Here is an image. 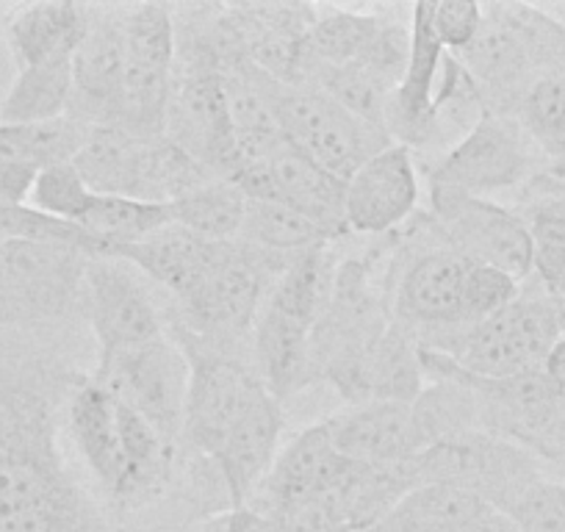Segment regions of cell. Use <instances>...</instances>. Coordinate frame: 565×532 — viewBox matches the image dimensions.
<instances>
[{
    "mask_svg": "<svg viewBox=\"0 0 565 532\" xmlns=\"http://www.w3.org/2000/svg\"><path fill=\"white\" fill-rule=\"evenodd\" d=\"M519 295H521V284L515 278H510L508 273H502V269H497V266L471 264L469 278H466V300H463L466 328H475V324L482 322V319L499 313Z\"/></svg>",
    "mask_w": 565,
    "mask_h": 532,
    "instance_id": "obj_32",
    "label": "cell"
},
{
    "mask_svg": "<svg viewBox=\"0 0 565 532\" xmlns=\"http://www.w3.org/2000/svg\"><path fill=\"white\" fill-rule=\"evenodd\" d=\"M515 117L546 159V167L565 161V75L537 81L521 97Z\"/></svg>",
    "mask_w": 565,
    "mask_h": 532,
    "instance_id": "obj_27",
    "label": "cell"
},
{
    "mask_svg": "<svg viewBox=\"0 0 565 532\" xmlns=\"http://www.w3.org/2000/svg\"><path fill=\"white\" fill-rule=\"evenodd\" d=\"M282 427H286L282 403L269 389H264L211 460V466L220 471L231 510L244 508L269 475L280 453Z\"/></svg>",
    "mask_w": 565,
    "mask_h": 532,
    "instance_id": "obj_20",
    "label": "cell"
},
{
    "mask_svg": "<svg viewBox=\"0 0 565 532\" xmlns=\"http://www.w3.org/2000/svg\"><path fill=\"white\" fill-rule=\"evenodd\" d=\"M122 7H86V29L73 56V100L67 114L89 128H111L122 95Z\"/></svg>",
    "mask_w": 565,
    "mask_h": 532,
    "instance_id": "obj_13",
    "label": "cell"
},
{
    "mask_svg": "<svg viewBox=\"0 0 565 532\" xmlns=\"http://www.w3.org/2000/svg\"><path fill=\"white\" fill-rule=\"evenodd\" d=\"M546 170V159L535 148L513 114L482 111L466 137L427 170L430 187L488 198L493 192L524 187L535 172Z\"/></svg>",
    "mask_w": 565,
    "mask_h": 532,
    "instance_id": "obj_8",
    "label": "cell"
},
{
    "mask_svg": "<svg viewBox=\"0 0 565 532\" xmlns=\"http://www.w3.org/2000/svg\"><path fill=\"white\" fill-rule=\"evenodd\" d=\"M172 203H141V200L97 194L81 227L97 242L100 255L134 244L161 227L172 225Z\"/></svg>",
    "mask_w": 565,
    "mask_h": 532,
    "instance_id": "obj_26",
    "label": "cell"
},
{
    "mask_svg": "<svg viewBox=\"0 0 565 532\" xmlns=\"http://www.w3.org/2000/svg\"><path fill=\"white\" fill-rule=\"evenodd\" d=\"M95 198L97 194L86 187V181L75 170V164H58L47 167V170H42L36 175L34 189H31L29 203L25 205L53 216V220L81 225L84 216L89 214Z\"/></svg>",
    "mask_w": 565,
    "mask_h": 532,
    "instance_id": "obj_29",
    "label": "cell"
},
{
    "mask_svg": "<svg viewBox=\"0 0 565 532\" xmlns=\"http://www.w3.org/2000/svg\"><path fill=\"white\" fill-rule=\"evenodd\" d=\"M416 466L418 486L444 482L477 493L491 508L504 510L524 488L543 477L541 460L513 441L471 430L424 449Z\"/></svg>",
    "mask_w": 565,
    "mask_h": 532,
    "instance_id": "obj_7",
    "label": "cell"
},
{
    "mask_svg": "<svg viewBox=\"0 0 565 532\" xmlns=\"http://www.w3.org/2000/svg\"><path fill=\"white\" fill-rule=\"evenodd\" d=\"M220 247L222 242H211V238L198 236V233L172 222V225L139 238V242L117 247L106 258L125 260V264L134 266L136 273L161 286L167 295L178 297L214 260Z\"/></svg>",
    "mask_w": 565,
    "mask_h": 532,
    "instance_id": "obj_22",
    "label": "cell"
},
{
    "mask_svg": "<svg viewBox=\"0 0 565 532\" xmlns=\"http://www.w3.org/2000/svg\"><path fill=\"white\" fill-rule=\"evenodd\" d=\"M328 422L330 438L344 458L369 466L407 464L427 449L413 403L372 400L350 405Z\"/></svg>",
    "mask_w": 565,
    "mask_h": 532,
    "instance_id": "obj_19",
    "label": "cell"
},
{
    "mask_svg": "<svg viewBox=\"0 0 565 532\" xmlns=\"http://www.w3.org/2000/svg\"><path fill=\"white\" fill-rule=\"evenodd\" d=\"M222 532H282V526L277 524L275 515L244 504V508H233L222 519Z\"/></svg>",
    "mask_w": 565,
    "mask_h": 532,
    "instance_id": "obj_35",
    "label": "cell"
},
{
    "mask_svg": "<svg viewBox=\"0 0 565 532\" xmlns=\"http://www.w3.org/2000/svg\"><path fill=\"white\" fill-rule=\"evenodd\" d=\"M244 214L247 194L231 178H209L172 203L175 225L211 242H236L242 236Z\"/></svg>",
    "mask_w": 565,
    "mask_h": 532,
    "instance_id": "obj_24",
    "label": "cell"
},
{
    "mask_svg": "<svg viewBox=\"0 0 565 532\" xmlns=\"http://www.w3.org/2000/svg\"><path fill=\"white\" fill-rule=\"evenodd\" d=\"M81 377L29 341H0V532H117L62 449Z\"/></svg>",
    "mask_w": 565,
    "mask_h": 532,
    "instance_id": "obj_1",
    "label": "cell"
},
{
    "mask_svg": "<svg viewBox=\"0 0 565 532\" xmlns=\"http://www.w3.org/2000/svg\"><path fill=\"white\" fill-rule=\"evenodd\" d=\"M546 172H552L554 178H559V181H565V161H557V164H548Z\"/></svg>",
    "mask_w": 565,
    "mask_h": 532,
    "instance_id": "obj_38",
    "label": "cell"
},
{
    "mask_svg": "<svg viewBox=\"0 0 565 532\" xmlns=\"http://www.w3.org/2000/svg\"><path fill=\"white\" fill-rule=\"evenodd\" d=\"M543 374H546L552 389L557 391V396L565 403V336L548 352L546 363H543Z\"/></svg>",
    "mask_w": 565,
    "mask_h": 532,
    "instance_id": "obj_36",
    "label": "cell"
},
{
    "mask_svg": "<svg viewBox=\"0 0 565 532\" xmlns=\"http://www.w3.org/2000/svg\"><path fill=\"white\" fill-rule=\"evenodd\" d=\"M355 466V460L344 458L335 449L328 422H319L280 447L269 475L247 504L258 510H277L282 504L330 493L352 475Z\"/></svg>",
    "mask_w": 565,
    "mask_h": 532,
    "instance_id": "obj_18",
    "label": "cell"
},
{
    "mask_svg": "<svg viewBox=\"0 0 565 532\" xmlns=\"http://www.w3.org/2000/svg\"><path fill=\"white\" fill-rule=\"evenodd\" d=\"M89 260L75 244L0 236V328H42L84 311Z\"/></svg>",
    "mask_w": 565,
    "mask_h": 532,
    "instance_id": "obj_2",
    "label": "cell"
},
{
    "mask_svg": "<svg viewBox=\"0 0 565 532\" xmlns=\"http://www.w3.org/2000/svg\"><path fill=\"white\" fill-rule=\"evenodd\" d=\"M242 242L277 255H300L306 249L333 244L335 238L319 222L275 200H249L242 225Z\"/></svg>",
    "mask_w": 565,
    "mask_h": 532,
    "instance_id": "obj_25",
    "label": "cell"
},
{
    "mask_svg": "<svg viewBox=\"0 0 565 532\" xmlns=\"http://www.w3.org/2000/svg\"><path fill=\"white\" fill-rule=\"evenodd\" d=\"M502 513L510 515L521 532H565V482L541 477L524 488Z\"/></svg>",
    "mask_w": 565,
    "mask_h": 532,
    "instance_id": "obj_30",
    "label": "cell"
},
{
    "mask_svg": "<svg viewBox=\"0 0 565 532\" xmlns=\"http://www.w3.org/2000/svg\"><path fill=\"white\" fill-rule=\"evenodd\" d=\"M36 175H40V167L34 164L29 148H25L23 128L0 123V203H29Z\"/></svg>",
    "mask_w": 565,
    "mask_h": 532,
    "instance_id": "obj_31",
    "label": "cell"
},
{
    "mask_svg": "<svg viewBox=\"0 0 565 532\" xmlns=\"http://www.w3.org/2000/svg\"><path fill=\"white\" fill-rule=\"evenodd\" d=\"M86 29V7L70 0L20 3L3 20V40L18 70L75 53Z\"/></svg>",
    "mask_w": 565,
    "mask_h": 532,
    "instance_id": "obj_21",
    "label": "cell"
},
{
    "mask_svg": "<svg viewBox=\"0 0 565 532\" xmlns=\"http://www.w3.org/2000/svg\"><path fill=\"white\" fill-rule=\"evenodd\" d=\"M84 313L97 341V355L164 339L167 317L145 275L119 258L92 255L84 280Z\"/></svg>",
    "mask_w": 565,
    "mask_h": 532,
    "instance_id": "obj_11",
    "label": "cell"
},
{
    "mask_svg": "<svg viewBox=\"0 0 565 532\" xmlns=\"http://www.w3.org/2000/svg\"><path fill=\"white\" fill-rule=\"evenodd\" d=\"M369 532H458V530L441 524V521L433 519V515L413 508L407 499H402V502L396 504L385 519H380Z\"/></svg>",
    "mask_w": 565,
    "mask_h": 532,
    "instance_id": "obj_34",
    "label": "cell"
},
{
    "mask_svg": "<svg viewBox=\"0 0 565 532\" xmlns=\"http://www.w3.org/2000/svg\"><path fill=\"white\" fill-rule=\"evenodd\" d=\"M73 56L75 53H67L36 67L18 70V78L0 103V123L34 125L64 117L73 100Z\"/></svg>",
    "mask_w": 565,
    "mask_h": 532,
    "instance_id": "obj_23",
    "label": "cell"
},
{
    "mask_svg": "<svg viewBox=\"0 0 565 532\" xmlns=\"http://www.w3.org/2000/svg\"><path fill=\"white\" fill-rule=\"evenodd\" d=\"M433 29L449 53H463L482 29V7L471 0H441L433 3Z\"/></svg>",
    "mask_w": 565,
    "mask_h": 532,
    "instance_id": "obj_33",
    "label": "cell"
},
{
    "mask_svg": "<svg viewBox=\"0 0 565 532\" xmlns=\"http://www.w3.org/2000/svg\"><path fill=\"white\" fill-rule=\"evenodd\" d=\"M466 532H521V530L510 515L502 513V510L488 508L486 513H482Z\"/></svg>",
    "mask_w": 565,
    "mask_h": 532,
    "instance_id": "obj_37",
    "label": "cell"
},
{
    "mask_svg": "<svg viewBox=\"0 0 565 532\" xmlns=\"http://www.w3.org/2000/svg\"><path fill=\"white\" fill-rule=\"evenodd\" d=\"M427 216L438 238L475 264L497 266L519 284L532 278L535 244L524 220L513 209L458 189L430 187Z\"/></svg>",
    "mask_w": 565,
    "mask_h": 532,
    "instance_id": "obj_9",
    "label": "cell"
},
{
    "mask_svg": "<svg viewBox=\"0 0 565 532\" xmlns=\"http://www.w3.org/2000/svg\"><path fill=\"white\" fill-rule=\"evenodd\" d=\"M317 7L308 3H238L222 7L238 51L269 78L280 84H300L308 34Z\"/></svg>",
    "mask_w": 565,
    "mask_h": 532,
    "instance_id": "obj_16",
    "label": "cell"
},
{
    "mask_svg": "<svg viewBox=\"0 0 565 532\" xmlns=\"http://www.w3.org/2000/svg\"><path fill=\"white\" fill-rule=\"evenodd\" d=\"M416 211L418 170L405 145H388L344 181V220L358 236H391Z\"/></svg>",
    "mask_w": 565,
    "mask_h": 532,
    "instance_id": "obj_14",
    "label": "cell"
},
{
    "mask_svg": "<svg viewBox=\"0 0 565 532\" xmlns=\"http://www.w3.org/2000/svg\"><path fill=\"white\" fill-rule=\"evenodd\" d=\"M447 47L433 29V3L422 0L413 7L411 20V56L405 75L388 103V137L405 148H418L436 139L441 114L436 108V89L441 78V64Z\"/></svg>",
    "mask_w": 565,
    "mask_h": 532,
    "instance_id": "obj_17",
    "label": "cell"
},
{
    "mask_svg": "<svg viewBox=\"0 0 565 532\" xmlns=\"http://www.w3.org/2000/svg\"><path fill=\"white\" fill-rule=\"evenodd\" d=\"M103 391L150 422L170 444L181 447L189 394V361L164 336L150 344L97 355L89 374Z\"/></svg>",
    "mask_w": 565,
    "mask_h": 532,
    "instance_id": "obj_6",
    "label": "cell"
},
{
    "mask_svg": "<svg viewBox=\"0 0 565 532\" xmlns=\"http://www.w3.org/2000/svg\"><path fill=\"white\" fill-rule=\"evenodd\" d=\"M554 306H557V317H559V330H563V336H565V300H563V302H557V300H554Z\"/></svg>",
    "mask_w": 565,
    "mask_h": 532,
    "instance_id": "obj_39",
    "label": "cell"
},
{
    "mask_svg": "<svg viewBox=\"0 0 565 532\" xmlns=\"http://www.w3.org/2000/svg\"><path fill=\"white\" fill-rule=\"evenodd\" d=\"M530 284L508 308L455 336L438 352L477 377L499 380L543 369L552 347L563 339V330L552 297L535 278Z\"/></svg>",
    "mask_w": 565,
    "mask_h": 532,
    "instance_id": "obj_4",
    "label": "cell"
},
{
    "mask_svg": "<svg viewBox=\"0 0 565 532\" xmlns=\"http://www.w3.org/2000/svg\"><path fill=\"white\" fill-rule=\"evenodd\" d=\"M271 108L289 142L339 181H347L363 161L394 145L388 130L355 117L317 86L275 81Z\"/></svg>",
    "mask_w": 565,
    "mask_h": 532,
    "instance_id": "obj_5",
    "label": "cell"
},
{
    "mask_svg": "<svg viewBox=\"0 0 565 532\" xmlns=\"http://www.w3.org/2000/svg\"><path fill=\"white\" fill-rule=\"evenodd\" d=\"M181 350L189 361L181 444L211 464L266 385L255 366L242 358L200 350V347H181Z\"/></svg>",
    "mask_w": 565,
    "mask_h": 532,
    "instance_id": "obj_10",
    "label": "cell"
},
{
    "mask_svg": "<svg viewBox=\"0 0 565 532\" xmlns=\"http://www.w3.org/2000/svg\"><path fill=\"white\" fill-rule=\"evenodd\" d=\"M515 214L524 220L535 247L565 253V181L541 170L521 187Z\"/></svg>",
    "mask_w": 565,
    "mask_h": 532,
    "instance_id": "obj_28",
    "label": "cell"
},
{
    "mask_svg": "<svg viewBox=\"0 0 565 532\" xmlns=\"http://www.w3.org/2000/svg\"><path fill=\"white\" fill-rule=\"evenodd\" d=\"M233 181L249 200H275L302 211L324 227L330 236H350L344 220V181L313 164L282 134L266 153L236 170Z\"/></svg>",
    "mask_w": 565,
    "mask_h": 532,
    "instance_id": "obj_12",
    "label": "cell"
},
{
    "mask_svg": "<svg viewBox=\"0 0 565 532\" xmlns=\"http://www.w3.org/2000/svg\"><path fill=\"white\" fill-rule=\"evenodd\" d=\"M75 170L95 194L175 203L178 198L209 181V172L167 137H134L122 128H92Z\"/></svg>",
    "mask_w": 565,
    "mask_h": 532,
    "instance_id": "obj_3",
    "label": "cell"
},
{
    "mask_svg": "<svg viewBox=\"0 0 565 532\" xmlns=\"http://www.w3.org/2000/svg\"><path fill=\"white\" fill-rule=\"evenodd\" d=\"M64 422L86 469L95 477L108 502L122 510H136L134 471H130L122 430H119L117 400L92 377H81L67 400Z\"/></svg>",
    "mask_w": 565,
    "mask_h": 532,
    "instance_id": "obj_15",
    "label": "cell"
}]
</instances>
